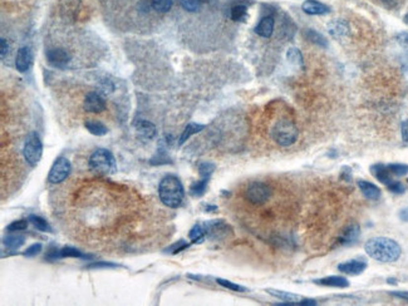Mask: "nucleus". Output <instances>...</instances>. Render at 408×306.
Instances as JSON below:
<instances>
[{"instance_id":"nucleus-1","label":"nucleus","mask_w":408,"mask_h":306,"mask_svg":"<svg viewBox=\"0 0 408 306\" xmlns=\"http://www.w3.org/2000/svg\"><path fill=\"white\" fill-rule=\"evenodd\" d=\"M364 251L371 259L378 262H395L397 261L402 254V248L400 243L393 238H373L366 242Z\"/></svg>"},{"instance_id":"nucleus-2","label":"nucleus","mask_w":408,"mask_h":306,"mask_svg":"<svg viewBox=\"0 0 408 306\" xmlns=\"http://www.w3.org/2000/svg\"><path fill=\"white\" fill-rule=\"evenodd\" d=\"M158 196L161 202L170 208H177L184 201L185 190L179 177L167 174L161 179L158 185Z\"/></svg>"},{"instance_id":"nucleus-3","label":"nucleus","mask_w":408,"mask_h":306,"mask_svg":"<svg viewBox=\"0 0 408 306\" xmlns=\"http://www.w3.org/2000/svg\"><path fill=\"white\" fill-rule=\"evenodd\" d=\"M270 137L280 147H289L298 141L299 130L290 117L283 116L274 122L270 128Z\"/></svg>"},{"instance_id":"nucleus-4","label":"nucleus","mask_w":408,"mask_h":306,"mask_svg":"<svg viewBox=\"0 0 408 306\" xmlns=\"http://www.w3.org/2000/svg\"><path fill=\"white\" fill-rule=\"evenodd\" d=\"M88 167L92 172L101 176L112 174L117 171L116 160L111 151L106 148H98L92 153L88 160Z\"/></svg>"},{"instance_id":"nucleus-5","label":"nucleus","mask_w":408,"mask_h":306,"mask_svg":"<svg viewBox=\"0 0 408 306\" xmlns=\"http://www.w3.org/2000/svg\"><path fill=\"white\" fill-rule=\"evenodd\" d=\"M273 196V188L261 181L248 183L244 190V199L253 206H262Z\"/></svg>"},{"instance_id":"nucleus-6","label":"nucleus","mask_w":408,"mask_h":306,"mask_svg":"<svg viewBox=\"0 0 408 306\" xmlns=\"http://www.w3.org/2000/svg\"><path fill=\"white\" fill-rule=\"evenodd\" d=\"M202 227H204L205 235L210 240L214 241L225 240L232 235V227L223 220L206 221Z\"/></svg>"},{"instance_id":"nucleus-7","label":"nucleus","mask_w":408,"mask_h":306,"mask_svg":"<svg viewBox=\"0 0 408 306\" xmlns=\"http://www.w3.org/2000/svg\"><path fill=\"white\" fill-rule=\"evenodd\" d=\"M23 153H24L25 161L32 167L38 165V162L41 158V155H43V144H41L40 138H39L38 135H36V133L29 135V137L25 141Z\"/></svg>"},{"instance_id":"nucleus-8","label":"nucleus","mask_w":408,"mask_h":306,"mask_svg":"<svg viewBox=\"0 0 408 306\" xmlns=\"http://www.w3.org/2000/svg\"><path fill=\"white\" fill-rule=\"evenodd\" d=\"M71 171H72V165L66 157L57 158L48 174V181L50 183H61L69 176Z\"/></svg>"},{"instance_id":"nucleus-9","label":"nucleus","mask_w":408,"mask_h":306,"mask_svg":"<svg viewBox=\"0 0 408 306\" xmlns=\"http://www.w3.org/2000/svg\"><path fill=\"white\" fill-rule=\"evenodd\" d=\"M45 57L50 66L58 69L67 68L72 61L71 53L67 52L63 48H50L45 52Z\"/></svg>"},{"instance_id":"nucleus-10","label":"nucleus","mask_w":408,"mask_h":306,"mask_svg":"<svg viewBox=\"0 0 408 306\" xmlns=\"http://www.w3.org/2000/svg\"><path fill=\"white\" fill-rule=\"evenodd\" d=\"M83 109L89 113H101L106 109V101L97 92H89L83 102Z\"/></svg>"},{"instance_id":"nucleus-11","label":"nucleus","mask_w":408,"mask_h":306,"mask_svg":"<svg viewBox=\"0 0 408 306\" xmlns=\"http://www.w3.org/2000/svg\"><path fill=\"white\" fill-rule=\"evenodd\" d=\"M361 236V227L358 224H349L344 230L342 231L340 236L338 238L336 245L340 246H349L357 242V240Z\"/></svg>"},{"instance_id":"nucleus-12","label":"nucleus","mask_w":408,"mask_h":306,"mask_svg":"<svg viewBox=\"0 0 408 306\" xmlns=\"http://www.w3.org/2000/svg\"><path fill=\"white\" fill-rule=\"evenodd\" d=\"M367 266H368L367 262L364 261V260H361V259L349 260V261H345V262H342V264H339V265H338V270H339L340 272L345 273V275L358 276L366 271Z\"/></svg>"},{"instance_id":"nucleus-13","label":"nucleus","mask_w":408,"mask_h":306,"mask_svg":"<svg viewBox=\"0 0 408 306\" xmlns=\"http://www.w3.org/2000/svg\"><path fill=\"white\" fill-rule=\"evenodd\" d=\"M33 64V53L29 47H22L17 53L15 59V68L20 73H25Z\"/></svg>"},{"instance_id":"nucleus-14","label":"nucleus","mask_w":408,"mask_h":306,"mask_svg":"<svg viewBox=\"0 0 408 306\" xmlns=\"http://www.w3.org/2000/svg\"><path fill=\"white\" fill-rule=\"evenodd\" d=\"M357 185H358L362 195H363V196L367 200H371V201H377V200L381 199V196H382L381 188L378 187V186H375L374 183L370 182V181H366V179H359L358 182H357Z\"/></svg>"},{"instance_id":"nucleus-15","label":"nucleus","mask_w":408,"mask_h":306,"mask_svg":"<svg viewBox=\"0 0 408 306\" xmlns=\"http://www.w3.org/2000/svg\"><path fill=\"white\" fill-rule=\"evenodd\" d=\"M315 285L324 287H335V289H347L349 287V281L345 279L344 276H327L323 279L313 280Z\"/></svg>"},{"instance_id":"nucleus-16","label":"nucleus","mask_w":408,"mask_h":306,"mask_svg":"<svg viewBox=\"0 0 408 306\" xmlns=\"http://www.w3.org/2000/svg\"><path fill=\"white\" fill-rule=\"evenodd\" d=\"M301 9L309 15H326L331 13V8L318 0H305L301 5Z\"/></svg>"},{"instance_id":"nucleus-17","label":"nucleus","mask_w":408,"mask_h":306,"mask_svg":"<svg viewBox=\"0 0 408 306\" xmlns=\"http://www.w3.org/2000/svg\"><path fill=\"white\" fill-rule=\"evenodd\" d=\"M371 173L374 176V178L377 179V181H379V182L383 183V185L386 186H388L389 183L393 181V179H392L391 171H389L388 167H387L386 165H383V163H374V165L371 166Z\"/></svg>"},{"instance_id":"nucleus-18","label":"nucleus","mask_w":408,"mask_h":306,"mask_svg":"<svg viewBox=\"0 0 408 306\" xmlns=\"http://www.w3.org/2000/svg\"><path fill=\"white\" fill-rule=\"evenodd\" d=\"M328 32L335 39H343L345 36L349 35L350 29L349 25L344 22V20H332L328 24Z\"/></svg>"},{"instance_id":"nucleus-19","label":"nucleus","mask_w":408,"mask_h":306,"mask_svg":"<svg viewBox=\"0 0 408 306\" xmlns=\"http://www.w3.org/2000/svg\"><path fill=\"white\" fill-rule=\"evenodd\" d=\"M274 27H275V22H274V18L268 15V17L261 18L258 25L255 27V33L258 34L261 38H270L274 33Z\"/></svg>"},{"instance_id":"nucleus-20","label":"nucleus","mask_w":408,"mask_h":306,"mask_svg":"<svg viewBox=\"0 0 408 306\" xmlns=\"http://www.w3.org/2000/svg\"><path fill=\"white\" fill-rule=\"evenodd\" d=\"M304 38L308 41H310V43H313V44L323 48V49L328 48V40H327L326 36L320 34L319 32L314 31V29H305L304 31Z\"/></svg>"},{"instance_id":"nucleus-21","label":"nucleus","mask_w":408,"mask_h":306,"mask_svg":"<svg viewBox=\"0 0 408 306\" xmlns=\"http://www.w3.org/2000/svg\"><path fill=\"white\" fill-rule=\"evenodd\" d=\"M205 128H206V126H205V124H200V123H195V122H190V123H188L187 126L185 127V130L182 131V135H181V137H180L179 144H180V146H182V144L185 143L187 139H190V138L192 137L193 135H197V133H200L201 131H204Z\"/></svg>"},{"instance_id":"nucleus-22","label":"nucleus","mask_w":408,"mask_h":306,"mask_svg":"<svg viewBox=\"0 0 408 306\" xmlns=\"http://www.w3.org/2000/svg\"><path fill=\"white\" fill-rule=\"evenodd\" d=\"M136 128H137L138 135H140L141 137L146 138V139H152V138L156 136V127H154V124L148 121H145V119L138 121L137 124H136Z\"/></svg>"},{"instance_id":"nucleus-23","label":"nucleus","mask_w":408,"mask_h":306,"mask_svg":"<svg viewBox=\"0 0 408 306\" xmlns=\"http://www.w3.org/2000/svg\"><path fill=\"white\" fill-rule=\"evenodd\" d=\"M84 127L87 128L91 135L98 136V137H102V136H106L108 133V128L106 127L105 124L100 121H96V119H87L84 122Z\"/></svg>"},{"instance_id":"nucleus-24","label":"nucleus","mask_w":408,"mask_h":306,"mask_svg":"<svg viewBox=\"0 0 408 306\" xmlns=\"http://www.w3.org/2000/svg\"><path fill=\"white\" fill-rule=\"evenodd\" d=\"M268 294H270L274 298L279 299L280 301H284V303H297V301L301 300V298L297 294L288 293V291H281V290H275V289H266Z\"/></svg>"},{"instance_id":"nucleus-25","label":"nucleus","mask_w":408,"mask_h":306,"mask_svg":"<svg viewBox=\"0 0 408 306\" xmlns=\"http://www.w3.org/2000/svg\"><path fill=\"white\" fill-rule=\"evenodd\" d=\"M59 256L73 257V259H83V260L93 259V255L83 254L82 251H79V250H77V248H74V247H71V246H67V247L61 248V250H59Z\"/></svg>"},{"instance_id":"nucleus-26","label":"nucleus","mask_w":408,"mask_h":306,"mask_svg":"<svg viewBox=\"0 0 408 306\" xmlns=\"http://www.w3.org/2000/svg\"><path fill=\"white\" fill-rule=\"evenodd\" d=\"M210 178H201L200 181H196L195 183H192L190 187V193L193 197H201L204 196L205 192L207 190V186H209Z\"/></svg>"},{"instance_id":"nucleus-27","label":"nucleus","mask_w":408,"mask_h":306,"mask_svg":"<svg viewBox=\"0 0 408 306\" xmlns=\"http://www.w3.org/2000/svg\"><path fill=\"white\" fill-rule=\"evenodd\" d=\"M287 59L298 68H304V59L301 55L300 50L298 48H289L287 52Z\"/></svg>"},{"instance_id":"nucleus-28","label":"nucleus","mask_w":408,"mask_h":306,"mask_svg":"<svg viewBox=\"0 0 408 306\" xmlns=\"http://www.w3.org/2000/svg\"><path fill=\"white\" fill-rule=\"evenodd\" d=\"M24 236H20V235H9L4 238L3 242L10 250H18L24 243Z\"/></svg>"},{"instance_id":"nucleus-29","label":"nucleus","mask_w":408,"mask_h":306,"mask_svg":"<svg viewBox=\"0 0 408 306\" xmlns=\"http://www.w3.org/2000/svg\"><path fill=\"white\" fill-rule=\"evenodd\" d=\"M28 220H29V222H31V224L33 225V226L36 227L37 230H38V231L52 232V229H50L49 224H48L44 218H41V217H39V216H36V215H31Z\"/></svg>"},{"instance_id":"nucleus-30","label":"nucleus","mask_w":408,"mask_h":306,"mask_svg":"<svg viewBox=\"0 0 408 306\" xmlns=\"http://www.w3.org/2000/svg\"><path fill=\"white\" fill-rule=\"evenodd\" d=\"M205 236L206 235H205L204 227L200 225H195L188 232V238L193 243H202L205 241Z\"/></svg>"},{"instance_id":"nucleus-31","label":"nucleus","mask_w":408,"mask_h":306,"mask_svg":"<svg viewBox=\"0 0 408 306\" xmlns=\"http://www.w3.org/2000/svg\"><path fill=\"white\" fill-rule=\"evenodd\" d=\"M248 15V8L245 5H235L231 8L230 17L234 22H243Z\"/></svg>"},{"instance_id":"nucleus-32","label":"nucleus","mask_w":408,"mask_h":306,"mask_svg":"<svg viewBox=\"0 0 408 306\" xmlns=\"http://www.w3.org/2000/svg\"><path fill=\"white\" fill-rule=\"evenodd\" d=\"M216 282H218L219 285H221L223 287H225V289L230 290V291H235V293H246V291H248L246 287L241 286V285H239V284H235V282L229 281V280L216 279Z\"/></svg>"},{"instance_id":"nucleus-33","label":"nucleus","mask_w":408,"mask_h":306,"mask_svg":"<svg viewBox=\"0 0 408 306\" xmlns=\"http://www.w3.org/2000/svg\"><path fill=\"white\" fill-rule=\"evenodd\" d=\"M151 6L158 13H167L172 8V0H152Z\"/></svg>"},{"instance_id":"nucleus-34","label":"nucleus","mask_w":408,"mask_h":306,"mask_svg":"<svg viewBox=\"0 0 408 306\" xmlns=\"http://www.w3.org/2000/svg\"><path fill=\"white\" fill-rule=\"evenodd\" d=\"M215 170L216 166L213 162H201L199 165V173L201 178H210Z\"/></svg>"},{"instance_id":"nucleus-35","label":"nucleus","mask_w":408,"mask_h":306,"mask_svg":"<svg viewBox=\"0 0 408 306\" xmlns=\"http://www.w3.org/2000/svg\"><path fill=\"white\" fill-rule=\"evenodd\" d=\"M387 167H388L392 174H395L397 177L406 176L408 173V166L403 165V163H391V165H387Z\"/></svg>"},{"instance_id":"nucleus-36","label":"nucleus","mask_w":408,"mask_h":306,"mask_svg":"<svg viewBox=\"0 0 408 306\" xmlns=\"http://www.w3.org/2000/svg\"><path fill=\"white\" fill-rule=\"evenodd\" d=\"M29 220H18L11 222L10 225L6 226V231L8 232H17V231H24L27 230Z\"/></svg>"},{"instance_id":"nucleus-37","label":"nucleus","mask_w":408,"mask_h":306,"mask_svg":"<svg viewBox=\"0 0 408 306\" xmlns=\"http://www.w3.org/2000/svg\"><path fill=\"white\" fill-rule=\"evenodd\" d=\"M188 247H190V243L186 242L185 240H180V241H177V242H175L174 245L170 246V247H168L166 251L170 252V254H172V255H176V254L184 251V250H186V248H188Z\"/></svg>"},{"instance_id":"nucleus-38","label":"nucleus","mask_w":408,"mask_h":306,"mask_svg":"<svg viewBox=\"0 0 408 306\" xmlns=\"http://www.w3.org/2000/svg\"><path fill=\"white\" fill-rule=\"evenodd\" d=\"M119 268L117 264H112V262H106V261H100V262H93V264H89L87 265V269L88 270H100V269H117Z\"/></svg>"},{"instance_id":"nucleus-39","label":"nucleus","mask_w":408,"mask_h":306,"mask_svg":"<svg viewBox=\"0 0 408 306\" xmlns=\"http://www.w3.org/2000/svg\"><path fill=\"white\" fill-rule=\"evenodd\" d=\"M180 3H181L182 8L191 13L199 10L200 8V0H180Z\"/></svg>"},{"instance_id":"nucleus-40","label":"nucleus","mask_w":408,"mask_h":306,"mask_svg":"<svg viewBox=\"0 0 408 306\" xmlns=\"http://www.w3.org/2000/svg\"><path fill=\"white\" fill-rule=\"evenodd\" d=\"M388 191H391L392 193H396V195H402V193L406 192V187L402 182L400 181H392L388 186H387Z\"/></svg>"},{"instance_id":"nucleus-41","label":"nucleus","mask_w":408,"mask_h":306,"mask_svg":"<svg viewBox=\"0 0 408 306\" xmlns=\"http://www.w3.org/2000/svg\"><path fill=\"white\" fill-rule=\"evenodd\" d=\"M41 251V243H33L32 246H29V247L25 250L24 252H23V255H24L25 257H34L37 256V255L40 254Z\"/></svg>"},{"instance_id":"nucleus-42","label":"nucleus","mask_w":408,"mask_h":306,"mask_svg":"<svg viewBox=\"0 0 408 306\" xmlns=\"http://www.w3.org/2000/svg\"><path fill=\"white\" fill-rule=\"evenodd\" d=\"M340 178L343 181H345V182H350L352 181V170H350V167H348V166L343 167L342 171H340Z\"/></svg>"},{"instance_id":"nucleus-43","label":"nucleus","mask_w":408,"mask_h":306,"mask_svg":"<svg viewBox=\"0 0 408 306\" xmlns=\"http://www.w3.org/2000/svg\"><path fill=\"white\" fill-rule=\"evenodd\" d=\"M401 135H402L403 142L408 143V119L403 121L401 124Z\"/></svg>"},{"instance_id":"nucleus-44","label":"nucleus","mask_w":408,"mask_h":306,"mask_svg":"<svg viewBox=\"0 0 408 306\" xmlns=\"http://www.w3.org/2000/svg\"><path fill=\"white\" fill-rule=\"evenodd\" d=\"M0 43H1V58H5V55L9 53L8 41H6L4 38H1Z\"/></svg>"},{"instance_id":"nucleus-45","label":"nucleus","mask_w":408,"mask_h":306,"mask_svg":"<svg viewBox=\"0 0 408 306\" xmlns=\"http://www.w3.org/2000/svg\"><path fill=\"white\" fill-rule=\"evenodd\" d=\"M381 1L387 6V8L391 9L396 8V6L398 5V3H400V0H381Z\"/></svg>"},{"instance_id":"nucleus-46","label":"nucleus","mask_w":408,"mask_h":306,"mask_svg":"<svg viewBox=\"0 0 408 306\" xmlns=\"http://www.w3.org/2000/svg\"><path fill=\"white\" fill-rule=\"evenodd\" d=\"M397 39H398V41H400L401 44L407 45V47H408V33H401V34H398Z\"/></svg>"},{"instance_id":"nucleus-47","label":"nucleus","mask_w":408,"mask_h":306,"mask_svg":"<svg viewBox=\"0 0 408 306\" xmlns=\"http://www.w3.org/2000/svg\"><path fill=\"white\" fill-rule=\"evenodd\" d=\"M398 216H400V218L403 222H408V207L402 208V210L400 211V213H398Z\"/></svg>"},{"instance_id":"nucleus-48","label":"nucleus","mask_w":408,"mask_h":306,"mask_svg":"<svg viewBox=\"0 0 408 306\" xmlns=\"http://www.w3.org/2000/svg\"><path fill=\"white\" fill-rule=\"evenodd\" d=\"M205 211L206 212H215V211H218V206H215V204H205Z\"/></svg>"},{"instance_id":"nucleus-49","label":"nucleus","mask_w":408,"mask_h":306,"mask_svg":"<svg viewBox=\"0 0 408 306\" xmlns=\"http://www.w3.org/2000/svg\"><path fill=\"white\" fill-rule=\"evenodd\" d=\"M387 281H388V284H392V285H396V284H397V282H396V281H397V280H396V279H388V280H387Z\"/></svg>"},{"instance_id":"nucleus-50","label":"nucleus","mask_w":408,"mask_h":306,"mask_svg":"<svg viewBox=\"0 0 408 306\" xmlns=\"http://www.w3.org/2000/svg\"><path fill=\"white\" fill-rule=\"evenodd\" d=\"M403 22H405V24L408 25V13L406 14L405 17H403Z\"/></svg>"},{"instance_id":"nucleus-51","label":"nucleus","mask_w":408,"mask_h":306,"mask_svg":"<svg viewBox=\"0 0 408 306\" xmlns=\"http://www.w3.org/2000/svg\"><path fill=\"white\" fill-rule=\"evenodd\" d=\"M407 181H408V179H407Z\"/></svg>"}]
</instances>
